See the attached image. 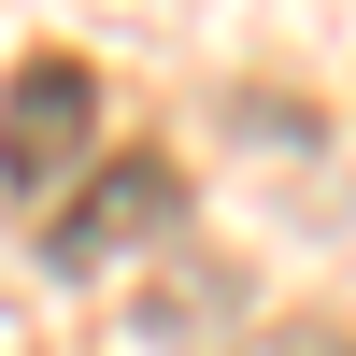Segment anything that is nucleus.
Returning <instances> with one entry per match:
<instances>
[{
    "instance_id": "1",
    "label": "nucleus",
    "mask_w": 356,
    "mask_h": 356,
    "mask_svg": "<svg viewBox=\"0 0 356 356\" xmlns=\"http://www.w3.org/2000/svg\"><path fill=\"white\" fill-rule=\"evenodd\" d=\"M100 143V72L86 57H29L15 72V100H0V186L15 200H72V157Z\"/></svg>"
},
{
    "instance_id": "2",
    "label": "nucleus",
    "mask_w": 356,
    "mask_h": 356,
    "mask_svg": "<svg viewBox=\"0 0 356 356\" xmlns=\"http://www.w3.org/2000/svg\"><path fill=\"white\" fill-rule=\"evenodd\" d=\"M171 200H186V171H171V157H114L100 186H72V200L43 214V257H57V271H114L129 243H157V228H171Z\"/></svg>"
},
{
    "instance_id": "3",
    "label": "nucleus",
    "mask_w": 356,
    "mask_h": 356,
    "mask_svg": "<svg viewBox=\"0 0 356 356\" xmlns=\"http://www.w3.org/2000/svg\"><path fill=\"white\" fill-rule=\"evenodd\" d=\"M243 356H356V328H271V342H243Z\"/></svg>"
}]
</instances>
